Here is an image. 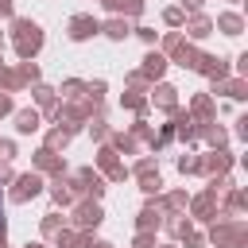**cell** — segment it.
<instances>
[{
	"label": "cell",
	"instance_id": "obj_1",
	"mask_svg": "<svg viewBox=\"0 0 248 248\" xmlns=\"http://www.w3.org/2000/svg\"><path fill=\"white\" fill-rule=\"evenodd\" d=\"M0 229H4V198H0Z\"/></svg>",
	"mask_w": 248,
	"mask_h": 248
}]
</instances>
